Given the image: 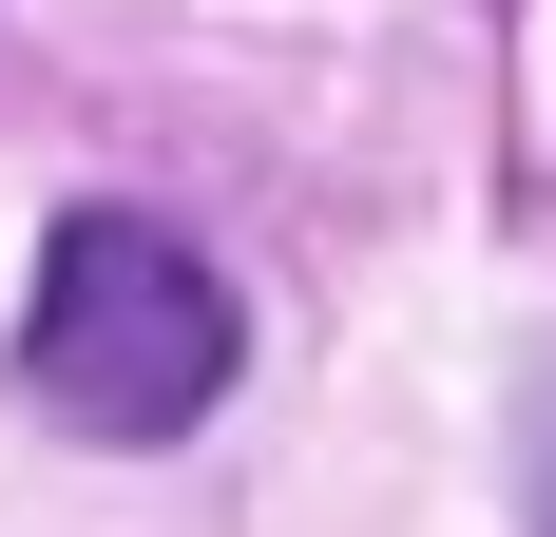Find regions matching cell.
Masks as SVG:
<instances>
[{"label": "cell", "mask_w": 556, "mask_h": 537, "mask_svg": "<svg viewBox=\"0 0 556 537\" xmlns=\"http://www.w3.org/2000/svg\"><path fill=\"white\" fill-rule=\"evenodd\" d=\"M230 365H250V308H230L173 230L77 212V230L39 250V308H20V403H39V423H77V441H173V423L230 403Z\"/></svg>", "instance_id": "1"}, {"label": "cell", "mask_w": 556, "mask_h": 537, "mask_svg": "<svg viewBox=\"0 0 556 537\" xmlns=\"http://www.w3.org/2000/svg\"><path fill=\"white\" fill-rule=\"evenodd\" d=\"M518 499H538V537H556V365L518 384Z\"/></svg>", "instance_id": "2"}]
</instances>
